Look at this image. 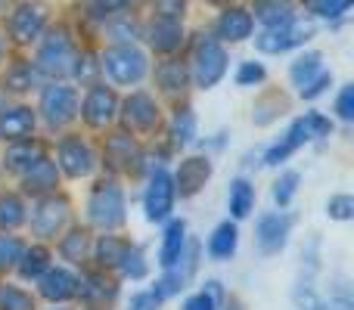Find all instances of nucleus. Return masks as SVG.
Returning a JSON list of instances; mask_svg holds the SVG:
<instances>
[{
  "label": "nucleus",
  "instance_id": "27",
  "mask_svg": "<svg viewBox=\"0 0 354 310\" xmlns=\"http://www.w3.org/2000/svg\"><path fill=\"white\" fill-rule=\"evenodd\" d=\"M292 103L295 97L286 90V87H264L255 93V99H252V128L258 130H268L274 128V124H280V118H286L289 112H292Z\"/></svg>",
  "mask_w": 354,
  "mask_h": 310
},
{
  "label": "nucleus",
  "instance_id": "45",
  "mask_svg": "<svg viewBox=\"0 0 354 310\" xmlns=\"http://www.w3.org/2000/svg\"><path fill=\"white\" fill-rule=\"evenodd\" d=\"M233 84L243 90H255V87L268 84V66L261 59H243L233 72Z\"/></svg>",
  "mask_w": 354,
  "mask_h": 310
},
{
  "label": "nucleus",
  "instance_id": "54",
  "mask_svg": "<svg viewBox=\"0 0 354 310\" xmlns=\"http://www.w3.org/2000/svg\"><path fill=\"white\" fill-rule=\"evenodd\" d=\"M12 50H10V43H6V37H3V31H0V66L6 62V56H10Z\"/></svg>",
  "mask_w": 354,
  "mask_h": 310
},
{
  "label": "nucleus",
  "instance_id": "7",
  "mask_svg": "<svg viewBox=\"0 0 354 310\" xmlns=\"http://www.w3.org/2000/svg\"><path fill=\"white\" fill-rule=\"evenodd\" d=\"M183 59L189 66L193 90H214L230 72V50L212 35V31H196L189 35Z\"/></svg>",
  "mask_w": 354,
  "mask_h": 310
},
{
  "label": "nucleus",
  "instance_id": "18",
  "mask_svg": "<svg viewBox=\"0 0 354 310\" xmlns=\"http://www.w3.org/2000/svg\"><path fill=\"white\" fill-rule=\"evenodd\" d=\"M78 282H81L78 270L68 267V264L53 261L31 282V289H35L41 304H75V298H78Z\"/></svg>",
  "mask_w": 354,
  "mask_h": 310
},
{
  "label": "nucleus",
  "instance_id": "41",
  "mask_svg": "<svg viewBox=\"0 0 354 310\" xmlns=\"http://www.w3.org/2000/svg\"><path fill=\"white\" fill-rule=\"evenodd\" d=\"M72 84L78 87H87L93 84V81H100V47L91 41L81 43L78 56H75V66H72Z\"/></svg>",
  "mask_w": 354,
  "mask_h": 310
},
{
  "label": "nucleus",
  "instance_id": "25",
  "mask_svg": "<svg viewBox=\"0 0 354 310\" xmlns=\"http://www.w3.org/2000/svg\"><path fill=\"white\" fill-rule=\"evenodd\" d=\"M208 31H212L224 47H236V43L252 41V35H255V19H252L249 6L233 0V3H227V6H218V16H214Z\"/></svg>",
  "mask_w": 354,
  "mask_h": 310
},
{
  "label": "nucleus",
  "instance_id": "32",
  "mask_svg": "<svg viewBox=\"0 0 354 310\" xmlns=\"http://www.w3.org/2000/svg\"><path fill=\"white\" fill-rule=\"evenodd\" d=\"M53 261H56L53 245H50V242H37V239H28V242H25V249H22V258H19V264H16V270H12V280L31 286V282H35Z\"/></svg>",
  "mask_w": 354,
  "mask_h": 310
},
{
  "label": "nucleus",
  "instance_id": "38",
  "mask_svg": "<svg viewBox=\"0 0 354 310\" xmlns=\"http://www.w3.org/2000/svg\"><path fill=\"white\" fill-rule=\"evenodd\" d=\"M153 276V261L143 242H131V249L124 251L122 267H118V280L122 282H147Z\"/></svg>",
  "mask_w": 354,
  "mask_h": 310
},
{
  "label": "nucleus",
  "instance_id": "12",
  "mask_svg": "<svg viewBox=\"0 0 354 310\" xmlns=\"http://www.w3.org/2000/svg\"><path fill=\"white\" fill-rule=\"evenodd\" d=\"M147 84L165 106L180 103V99H189L196 93L193 90V78H189V66H187V59H183V53L156 56L153 66H149Z\"/></svg>",
  "mask_w": 354,
  "mask_h": 310
},
{
  "label": "nucleus",
  "instance_id": "24",
  "mask_svg": "<svg viewBox=\"0 0 354 310\" xmlns=\"http://www.w3.org/2000/svg\"><path fill=\"white\" fill-rule=\"evenodd\" d=\"M12 186H16L25 199H37V195H47V193L62 189L66 186V180H62L59 168H56L53 155H50V149H47V153L37 155L35 162H31L28 168L16 177V180H12Z\"/></svg>",
  "mask_w": 354,
  "mask_h": 310
},
{
  "label": "nucleus",
  "instance_id": "15",
  "mask_svg": "<svg viewBox=\"0 0 354 310\" xmlns=\"http://www.w3.org/2000/svg\"><path fill=\"white\" fill-rule=\"evenodd\" d=\"M81 282H78V298H75V307L78 310H118V301H122V286L115 273H106V270L97 267H81Z\"/></svg>",
  "mask_w": 354,
  "mask_h": 310
},
{
  "label": "nucleus",
  "instance_id": "11",
  "mask_svg": "<svg viewBox=\"0 0 354 310\" xmlns=\"http://www.w3.org/2000/svg\"><path fill=\"white\" fill-rule=\"evenodd\" d=\"M118 103H122V90L112 87L109 81H93V84L81 87V103H78V128L87 134L100 137L109 128L118 124Z\"/></svg>",
  "mask_w": 354,
  "mask_h": 310
},
{
  "label": "nucleus",
  "instance_id": "1",
  "mask_svg": "<svg viewBox=\"0 0 354 310\" xmlns=\"http://www.w3.org/2000/svg\"><path fill=\"white\" fill-rule=\"evenodd\" d=\"M81 220L93 233L128 230V183L106 174V171H100L93 180H87Z\"/></svg>",
  "mask_w": 354,
  "mask_h": 310
},
{
  "label": "nucleus",
  "instance_id": "33",
  "mask_svg": "<svg viewBox=\"0 0 354 310\" xmlns=\"http://www.w3.org/2000/svg\"><path fill=\"white\" fill-rule=\"evenodd\" d=\"M202 251L208 255V261L227 264L239 251V224L230 217H224L221 224H214V230L208 233V239L202 242Z\"/></svg>",
  "mask_w": 354,
  "mask_h": 310
},
{
  "label": "nucleus",
  "instance_id": "26",
  "mask_svg": "<svg viewBox=\"0 0 354 310\" xmlns=\"http://www.w3.org/2000/svg\"><path fill=\"white\" fill-rule=\"evenodd\" d=\"M91 249H93V230L81 217H75L53 242L56 261L68 264V267H75V270H81V267L91 264Z\"/></svg>",
  "mask_w": 354,
  "mask_h": 310
},
{
  "label": "nucleus",
  "instance_id": "49",
  "mask_svg": "<svg viewBox=\"0 0 354 310\" xmlns=\"http://www.w3.org/2000/svg\"><path fill=\"white\" fill-rule=\"evenodd\" d=\"M311 310H354V301L348 289H333L330 295H317Z\"/></svg>",
  "mask_w": 354,
  "mask_h": 310
},
{
  "label": "nucleus",
  "instance_id": "50",
  "mask_svg": "<svg viewBox=\"0 0 354 310\" xmlns=\"http://www.w3.org/2000/svg\"><path fill=\"white\" fill-rule=\"evenodd\" d=\"M162 307H165V301H162L153 289H137V292H131V298L124 301V310H162Z\"/></svg>",
  "mask_w": 354,
  "mask_h": 310
},
{
  "label": "nucleus",
  "instance_id": "3",
  "mask_svg": "<svg viewBox=\"0 0 354 310\" xmlns=\"http://www.w3.org/2000/svg\"><path fill=\"white\" fill-rule=\"evenodd\" d=\"M97 153H100V171L118 177L124 183H140L143 174L153 168L147 143L137 140L134 134H128L118 124L97 137Z\"/></svg>",
  "mask_w": 354,
  "mask_h": 310
},
{
  "label": "nucleus",
  "instance_id": "14",
  "mask_svg": "<svg viewBox=\"0 0 354 310\" xmlns=\"http://www.w3.org/2000/svg\"><path fill=\"white\" fill-rule=\"evenodd\" d=\"M314 35H317V22L299 12V16L286 25L255 31L252 41H255V50L261 56H283V53H289V50H301L308 41H314Z\"/></svg>",
  "mask_w": 354,
  "mask_h": 310
},
{
  "label": "nucleus",
  "instance_id": "40",
  "mask_svg": "<svg viewBox=\"0 0 354 310\" xmlns=\"http://www.w3.org/2000/svg\"><path fill=\"white\" fill-rule=\"evenodd\" d=\"M0 310H41V301L31 286L6 276L0 286Z\"/></svg>",
  "mask_w": 354,
  "mask_h": 310
},
{
  "label": "nucleus",
  "instance_id": "20",
  "mask_svg": "<svg viewBox=\"0 0 354 310\" xmlns=\"http://www.w3.org/2000/svg\"><path fill=\"white\" fill-rule=\"evenodd\" d=\"M41 75H37L35 62H31L28 53H16L12 50L6 56V62L0 66V97L10 99H31L35 90L41 87Z\"/></svg>",
  "mask_w": 354,
  "mask_h": 310
},
{
  "label": "nucleus",
  "instance_id": "36",
  "mask_svg": "<svg viewBox=\"0 0 354 310\" xmlns=\"http://www.w3.org/2000/svg\"><path fill=\"white\" fill-rule=\"evenodd\" d=\"M249 12L255 19V25L261 28H277V25H286L299 16V0H249Z\"/></svg>",
  "mask_w": 354,
  "mask_h": 310
},
{
  "label": "nucleus",
  "instance_id": "39",
  "mask_svg": "<svg viewBox=\"0 0 354 310\" xmlns=\"http://www.w3.org/2000/svg\"><path fill=\"white\" fill-rule=\"evenodd\" d=\"M351 6L354 0H299L301 16L314 19V22H326V25H339L351 12Z\"/></svg>",
  "mask_w": 354,
  "mask_h": 310
},
{
  "label": "nucleus",
  "instance_id": "29",
  "mask_svg": "<svg viewBox=\"0 0 354 310\" xmlns=\"http://www.w3.org/2000/svg\"><path fill=\"white\" fill-rule=\"evenodd\" d=\"M134 239L128 236V230L122 233H93V249H91V267L106 270V273H115L122 267L124 251L131 249Z\"/></svg>",
  "mask_w": 354,
  "mask_h": 310
},
{
  "label": "nucleus",
  "instance_id": "30",
  "mask_svg": "<svg viewBox=\"0 0 354 310\" xmlns=\"http://www.w3.org/2000/svg\"><path fill=\"white\" fill-rule=\"evenodd\" d=\"M140 31H143L140 10H122V12H112L106 22H100L93 41H97V47L100 43H131V41H140Z\"/></svg>",
  "mask_w": 354,
  "mask_h": 310
},
{
  "label": "nucleus",
  "instance_id": "46",
  "mask_svg": "<svg viewBox=\"0 0 354 310\" xmlns=\"http://www.w3.org/2000/svg\"><path fill=\"white\" fill-rule=\"evenodd\" d=\"M333 84H336V75H333V68L326 66L317 78H311L305 87H299V90H295V99H301V103H317L320 97H326V93H330Z\"/></svg>",
  "mask_w": 354,
  "mask_h": 310
},
{
  "label": "nucleus",
  "instance_id": "48",
  "mask_svg": "<svg viewBox=\"0 0 354 310\" xmlns=\"http://www.w3.org/2000/svg\"><path fill=\"white\" fill-rule=\"evenodd\" d=\"M326 217L333 224H351L354 220V195L351 193H333L326 199Z\"/></svg>",
  "mask_w": 354,
  "mask_h": 310
},
{
  "label": "nucleus",
  "instance_id": "10",
  "mask_svg": "<svg viewBox=\"0 0 354 310\" xmlns=\"http://www.w3.org/2000/svg\"><path fill=\"white\" fill-rule=\"evenodd\" d=\"M53 3L50 0H16L10 6V12L0 22V31H3L10 50L16 53H28L37 43V37L50 28L53 22Z\"/></svg>",
  "mask_w": 354,
  "mask_h": 310
},
{
  "label": "nucleus",
  "instance_id": "43",
  "mask_svg": "<svg viewBox=\"0 0 354 310\" xmlns=\"http://www.w3.org/2000/svg\"><path fill=\"white\" fill-rule=\"evenodd\" d=\"M299 186H301V174L295 168H286L283 164L277 180L270 183V199H274V208H289L299 195Z\"/></svg>",
  "mask_w": 354,
  "mask_h": 310
},
{
  "label": "nucleus",
  "instance_id": "13",
  "mask_svg": "<svg viewBox=\"0 0 354 310\" xmlns=\"http://www.w3.org/2000/svg\"><path fill=\"white\" fill-rule=\"evenodd\" d=\"M143 189H140V205L147 224L159 226L177 211V189L171 180V164H153L143 174Z\"/></svg>",
  "mask_w": 354,
  "mask_h": 310
},
{
  "label": "nucleus",
  "instance_id": "51",
  "mask_svg": "<svg viewBox=\"0 0 354 310\" xmlns=\"http://www.w3.org/2000/svg\"><path fill=\"white\" fill-rule=\"evenodd\" d=\"M153 16H168V19H183L189 10V0H147Z\"/></svg>",
  "mask_w": 354,
  "mask_h": 310
},
{
  "label": "nucleus",
  "instance_id": "28",
  "mask_svg": "<svg viewBox=\"0 0 354 310\" xmlns=\"http://www.w3.org/2000/svg\"><path fill=\"white\" fill-rule=\"evenodd\" d=\"M50 149V140L44 134L31 137V140H16V143H0V180L12 183L37 155Z\"/></svg>",
  "mask_w": 354,
  "mask_h": 310
},
{
  "label": "nucleus",
  "instance_id": "37",
  "mask_svg": "<svg viewBox=\"0 0 354 310\" xmlns=\"http://www.w3.org/2000/svg\"><path fill=\"white\" fill-rule=\"evenodd\" d=\"M324 68H326L324 50H305V47H301V53L289 62V75H286L289 87H292V90H299V87H305L311 78H317Z\"/></svg>",
  "mask_w": 354,
  "mask_h": 310
},
{
  "label": "nucleus",
  "instance_id": "8",
  "mask_svg": "<svg viewBox=\"0 0 354 310\" xmlns=\"http://www.w3.org/2000/svg\"><path fill=\"white\" fill-rule=\"evenodd\" d=\"M118 128H124L128 134H134L143 143H153L156 137H162V128H165V103L147 84L122 90Z\"/></svg>",
  "mask_w": 354,
  "mask_h": 310
},
{
  "label": "nucleus",
  "instance_id": "44",
  "mask_svg": "<svg viewBox=\"0 0 354 310\" xmlns=\"http://www.w3.org/2000/svg\"><path fill=\"white\" fill-rule=\"evenodd\" d=\"M25 242H28L25 233H0V280L12 276L19 258H22Z\"/></svg>",
  "mask_w": 354,
  "mask_h": 310
},
{
  "label": "nucleus",
  "instance_id": "21",
  "mask_svg": "<svg viewBox=\"0 0 354 310\" xmlns=\"http://www.w3.org/2000/svg\"><path fill=\"white\" fill-rule=\"evenodd\" d=\"M292 226L295 217L289 214V208H274V211H264L258 214L255 220V245L264 258H274L283 255L292 239Z\"/></svg>",
  "mask_w": 354,
  "mask_h": 310
},
{
  "label": "nucleus",
  "instance_id": "35",
  "mask_svg": "<svg viewBox=\"0 0 354 310\" xmlns=\"http://www.w3.org/2000/svg\"><path fill=\"white\" fill-rule=\"evenodd\" d=\"M28 217V199L12 183L0 180V233H22Z\"/></svg>",
  "mask_w": 354,
  "mask_h": 310
},
{
  "label": "nucleus",
  "instance_id": "4",
  "mask_svg": "<svg viewBox=\"0 0 354 310\" xmlns=\"http://www.w3.org/2000/svg\"><path fill=\"white\" fill-rule=\"evenodd\" d=\"M78 103H81L78 84H72V81H41V87L31 97L41 134L56 137L62 130L78 128Z\"/></svg>",
  "mask_w": 354,
  "mask_h": 310
},
{
  "label": "nucleus",
  "instance_id": "17",
  "mask_svg": "<svg viewBox=\"0 0 354 310\" xmlns=\"http://www.w3.org/2000/svg\"><path fill=\"white\" fill-rule=\"evenodd\" d=\"M214 177V162L208 153H180L171 164V180L177 189V202H189L212 183Z\"/></svg>",
  "mask_w": 354,
  "mask_h": 310
},
{
  "label": "nucleus",
  "instance_id": "42",
  "mask_svg": "<svg viewBox=\"0 0 354 310\" xmlns=\"http://www.w3.org/2000/svg\"><path fill=\"white\" fill-rule=\"evenodd\" d=\"M227 289L221 280H205L196 292H189L187 298L180 301V310H218L221 301H224Z\"/></svg>",
  "mask_w": 354,
  "mask_h": 310
},
{
  "label": "nucleus",
  "instance_id": "56",
  "mask_svg": "<svg viewBox=\"0 0 354 310\" xmlns=\"http://www.w3.org/2000/svg\"><path fill=\"white\" fill-rule=\"evenodd\" d=\"M128 6H131V10H143V6H147V0H128Z\"/></svg>",
  "mask_w": 354,
  "mask_h": 310
},
{
  "label": "nucleus",
  "instance_id": "47",
  "mask_svg": "<svg viewBox=\"0 0 354 310\" xmlns=\"http://www.w3.org/2000/svg\"><path fill=\"white\" fill-rule=\"evenodd\" d=\"M333 122L345 124V128L354 124V84L351 81H345V84L339 87L336 99H333Z\"/></svg>",
  "mask_w": 354,
  "mask_h": 310
},
{
  "label": "nucleus",
  "instance_id": "6",
  "mask_svg": "<svg viewBox=\"0 0 354 310\" xmlns=\"http://www.w3.org/2000/svg\"><path fill=\"white\" fill-rule=\"evenodd\" d=\"M153 56L140 41L131 43H100V78L118 90L143 87L149 78Z\"/></svg>",
  "mask_w": 354,
  "mask_h": 310
},
{
  "label": "nucleus",
  "instance_id": "5",
  "mask_svg": "<svg viewBox=\"0 0 354 310\" xmlns=\"http://www.w3.org/2000/svg\"><path fill=\"white\" fill-rule=\"evenodd\" d=\"M47 140H50V155H53L66 183H87L100 174V153L93 134L72 128L56 137H47Z\"/></svg>",
  "mask_w": 354,
  "mask_h": 310
},
{
  "label": "nucleus",
  "instance_id": "52",
  "mask_svg": "<svg viewBox=\"0 0 354 310\" xmlns=\"http://www.w3.org/2000/svg\"><path fill=\"white\" fill-rule=\"evenodd\" d=\"M224 143H227V130H218V134H212L208 140H196V146L212 155V153H218V149H224Z\"/></svg>",
  "mask_w": 354,
  "mask_h": 310
},
{
  "label": "nucleus",
  "instance_id": "57",
  "mask_svg": "<svg viewBox=\"0 0 354 310\" xmlns=\"http://www.w3.org/2000/svg\"><path fill=\"white\" fill-rule=\"evenodd\" d=\"M208 6H227V3H233V0H205Z\"/></svg>",
  "mask_w": 354,
  "mask_h": 310
},
{
  "label": "nucleus",
  "instance_id": "34",
  "mask_svg": "<svg viewBox=\"0 0 354 310\" xmlns=\"http://www.w3.org/2000/svg\"><path fill=\"white\" fill-rule=\"evenodd\" d=\"M258 205V189H255V180L249 174H236L227 186V217L243 224V220L252 217Z\"/></svg>",
  "mask_w": 354,
  "mask_h": 310
},
{
  "label": "nucleus",
  "instance_id": "16",
  "mask_svg": "<svg viewBox=\"0 0 354 310\" xmlns=\"http://www.w3.org/2000/svg\"><path fill=\"white\" fill-rule=\"evenodd\" d=\"M189 28L183 25V19H168V16H153L149 12L143 19L140 43L149 50V56H177L187 50Z\"/></svg>",
  "mask_w": 354,
  "mask_h": 310
},
{
  "label": "nucleus",
  "instance_id": "23",
  "mask_svg": "<svg viewBox=\"0 0 354 310\" xmlns=\"http://www.w3.org/2000/svg\"><path fill=\"white\" fill-rule=\"evenodd\" d=\"M37 134L41 128H37V112L31 99H0V143L31 140Z\"/></svg>",
  "mask_w": 354,
  "mask_h": 310
},
{
  "label": "nucleus",
  "instance_id": "22",
  "mask_svg": "<svg viewBox=\"0 0 354 310\" xmlns=\"http://www.w3.org/2000/svg\"><path fill=\"white\" fill-rule=\"evenodd\" d=\"M333 134H336V122H333V115H326L320 109H308L301 115H295L283 130V137L292 143L295 153H301L305 146H320Z\"/></svg>",
  "mask_w": 354,
  "mask_h": 310
},
{
  "label": "nucleus",
  "instance_id": "53",
  "mask_svg": "<svg viewBox=\"0 0 354 310\" xmlns=\"http://www.w3.org/2000/svg\"><path fill=\"white\" fill-rule=\"evenodd\" d=\"M218 310H245V301L239 298L236 292H227L224 295V301H221V307Z\"/></svg>",
  "mask_w": 354,
  "mask_h": 310
},
{
  "label": "nucleus",
  "instance_id": "9",
  "mask_svg": "<svg viewBox=\"0 0 354 310\" xmlns=\"http://www.w3.org/2000/svg\"><path fill=\"white\" fill-rule=\"evenodd\" d=\"M75 217H78V211H75V199H72V193L62 186V189H56V193L28 199V217H25L22 233L28 239L53 245L56 236H59Z\"/></svg>",
  "mask_w": 354,
  "mask_h": 310
},
{
  "label": "nucleus",
  "instance_id": "55",
  "mask_svg": "<svg viewBox=\"0 0 354 310\" xmlns=\"http://www.w3.org/2000/svg\"><path fill=\"white\" fill-rule=\"evenodd\" d=\"M41 310H78L75 304H41Z\"/></svg>",
  "mask_w": 354,
  "mask_h": 310
},
{
  "label": "nucleus",
  "instance_id": "2",
  "mask_svg": "<svg viewBox=\"0 0 354 310\" xmlns=\"http://www.w3.org/2000/svg\"><path fill=\"white\" fill-rule=\"evenodd\" d=\"M81 43H84V37L75 28V22H68V19H53L50 28L44 31L35 47L28 50V56L44 81H68Z\"/></svg>",
  "mask_w": 354,
  "mask_h": 310
},
{
  "label": "nucleus",
  "instance_id": "19",
  "mask_svg": "<svg viewBox=\"0 0 354 310\" xmlns=\"http://www.w3.org/2000/svg\"><path fill=\"white\" fill-rule=\"evenodd\" d=\"M162 140L168 143L174 155L187 153L199 140V118L193 109V97L180 99V103L165 106V128H162Z\"/></svg>",
  "mask_w": 354,
  "mask_h": 310
},
{
  "label": "nucleus",
  "instance_id": "58",
  "mask_svg": "<svg viewBox=\"0 0 354 310\" xmlns=\"http://www.w3.org/2000/svg\"><path fill=\"white\" fill-rule=\"evenodd\" d=\"M0 286H3V280H0Z\"/></svg>",
  "mask_w": 354,
  "mask_h": 310
},
{
  "label": "nucleus",
  "instance_id": "31",
  "mask_svg": "<svg viewBox=\"0 0 354 310\" xmlns=\"http://www.w3.org/2000/svg\"><path fill=\"white\" fill-rule=\"evenodd\" d=\"M159 226H162V236H159V251H156V264H159V270H165L180 261L183 249H187V242H189V224H187V217L171 214V217Z\"/></svg>",
  "mask_w": 354,
  "mask_h": 310
}]
</instances>
